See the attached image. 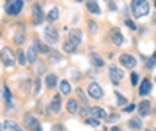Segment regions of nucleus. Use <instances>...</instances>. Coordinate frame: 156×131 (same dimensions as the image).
<instances>
[{"label":"nucleus","instance_id":"nucleus-5","mask_svg":"<svg viewBox=\"0 0 156 131\" xmlns=\"http://www.w3.org/2000/svg\"><path fill=\"white\" fill-rule=\"evenodd\" d=\"M110 80L114 81V83H119V81L124 78V73H122V69H119V67H110Z\"/></svg>","mask_w":156,"mask_h":131},{"label":"nucleus","instance_id":"nucleus-36","mask_svg":"<svg viewBox=\"0 0 156 131\" xmlns=\"http://www.w3.org/2000/svg\"><path fill=\"white\" fill-rule=\"evenodd\" d=\"M154 23H156V18H154Z\"/></svg>","mask_w":156,"mask_h":131},{"label":"nucleus","instance_id":"nucleus-21","mask_svg":"<svg viewBox=\"0 0 156 131\" xmlns=\"http://www.w3.org/2000/svg\"><path fill=\"white\" fill-rule=\"evenodd\" d=\"M151 105H149V101H144V103H140V106H138V110H140V115H147L149 113V108Z\"/></svg>","mask_w":156,"mask_h":131},{"label":"nucleus","instance_id":"nucleus-14","mask_svg":"<svg viewBox=\"0 0 156 131\" xmlns=\"http://www.w3.org/2000/svg\"><path fill=\"white\" fill-rule=\"evenodd\" d=\"M41 21H43V9H41L39 4H36V5H34V23L39 25Z\"/></svg>","mask_w":156,"mask_h":131},{"label":"nucleus","instance_id":"nucleus-12","mask_svg":"<svg viewBox=\"0 0 156 131\" xmlns=\"http://www.w3.org/2000/svg\"><path fill=\"white\" fill-rule=\"evenodd\" d=\"M69 41L71 43H75V44H80L82 43V32L76 30V29H73V30H69Z\"/></svg>","mask_w":156,"mask_h":131},{"label":"nucleus","instance_id":"nucleus-2","mask_svg":"<svg viewBox=\"0 0 156 131\" xmlns=\"http://www.w3.org/2000/svg\"><path fill=\"white\" fill-rule=\"evenodd\" d=\"M43 36H44V41H46V43H50V44H55V43L58 41V32L55 30V27H53V25L44 27Z\"/></svg>","mask_w":156,"mask_h":131},{"label":"nucleus","instance_id":"nucleus-24","mask_svg":"<svg viewBox=\"0 0 156 131\" xmlns=\"http://www.w3.org/2000/svg\"><path fill=\"white\" fill-rule=\"evenodd\" d=\"M58 18V9L57 7H53V9L48 12V21H55Z\"/></svg>","mask_w":156,"mask_h":131},{"label":"nucleus","instance_id":"nucleus-15","mask_svg":"<svg viewBox=\"0 0 156 131\" xmlns=\"http://www.w3.org/2000/svg\"><path fill=\"white\" fill-rule=\"evenodd\" d=\"M51 112L53 113H58L60 112V96H55L53 101H51Z\"/></svg>","mask_w":156,"mask_h":131},{"label":"nucleus","instance_id":"nucleus-22","mask_svg":"<svg viewBox=\"0 0 156 131\" xmlns=\"http://www.w3.org/2000/svg\"><path fill=\"white\" fill-rule=\"evenodd\" d=\"M60 91H62V94H69L71 92V83L68 80L60 81Z\"/></svg>","mask_w":156,"mask_h":131},{"label":"nucleus","instance_id":"nucleus-28","mask_svg":"<svg viewBox=\"0 0 156 131\" xmlns=\"http://www.w3.org/2000/svg\"><path fill=\"white\" fill-rule=\"evenodd\" d=\"M34 44H36V46H37V50L41 51V53H48V48H46V46H44V44H41V43H39V41H34Z\"/></svg>","mask_w":156,"mask_h":131},{"label":"nucleus","instance_id":"nucleus-17","mask_svg":"<svg viewBox=\"0 0 156 131\" xmlns=\"http://www.w3.org/2000/svg\"><path fill=\"white\" fill-rule=\"evenodd\" d=\"M85 5H87V9L92 14H99V5H98L96 2H85Z\"/></svg>","mask_w":156,"mask_h":131},{"label":"nucleus","instance_id":"nucleus-10","mask_svg":"<svg viewBox=\"0 0 156 131\" xmlns=\"http://www.w3.org/2000/svg\"><path fill=\"white\" fill-rule=\"evenodd\" d=\"M89 113L92 115V119H105L107 117V112L103 110V108H96V106H92L89 110Z\"/></svg>","mask_w":156,"mask_h":131},{"label":"nucleus","instance_id":"nucleus-18","mask_svg":"<svg viewBox=\"0 0 156 131\" xmlns=\"http://www.w3.org/2000/svg\"><path fill=\"white\" fill-rule=\"evenodd\" d=\"M76 44H75V43H71V41H66V44H64V51H68V53H75V51H76Z\"/></svg>","mask_w":156,"mask_h":131},{"label":"nucleus","instance_id":"nucleus-32","mask_svg":"<svg viewBox=\"0 0 156 131\" xmlns=\"http://www.w3.org/2000/svg\"><path fill=\"white\" fill-rule=\"evenodd\" d=\"M126 25L129 27V29H133V30H135V25H133V21H131V20H126Z\"/></svg>","mask_w":156,"mask_h":131},{"label":"nucleus","instance_id":"nucleus-29","mask_svg":"<svg viewBox=\"0 0 156 131\" xmlns=\"http://www.w3.org/2000/svg\"><path fill=\"white\" fill-rule=\"evenodd\" d=\"M85 122H87L89 126H99V121H98V119H92V117H87Z\"/></svg>","mask_w":156,"mask_h":131},{"label":"nucleus","instance_id":"nucleus-20","mask_svg":"<svg viewBox=\"0 0 156 131\" xmlns=\"http://www.w3.org/2000/svg\"><path fill=\"white\" fill-rule=\"evenodd\" d=\"M66 106H68L69 113H76V112H78V105H76V101H75V99H69Z\"/></svg>","mask_w":156,"mask_h":131},{"label":"nucleus","instance_id":"nucleus-13","mask_svg":"<svg viewBox=\"0 0 156 131\" xmlns=\"http://www.w3.org/2000/svg\"><path fill=\"white\" fill-rule=\"evenodd\" d=\"M149 92H151V81L146 78V80H142V83H140V91H138V94H140V96H147Z\"/></svg>","mask_w":156,"mask_h":131},{"label":"nucleus","instance_id":"nucleus-8","mask_svg":"<svg viewBox=\"0 0 156 131\" xmlns=\"http://www.w3.org/2000/svg\"><path fill=\"white\" fill-rule=\"evenodd\" d=\"M37 126H39L37 119H36L34 115H25V128H27V129H36L37 131L39 129Z\"/></svg>","mask_w":156,"mask_h":131},{"label":"nucleus","instance_id":"nucleus-11","mask_svg":"<svg viewBox=\"0 0 156 131\" xmlns=\"http://www.w3.org/2000/svg\"><path fill=\"white\" fill-rule=\"evenodd\" d=\"M112 43H114L115 46H121V44L124 43V39H122V34H121V30H119V29H114V30H112Z\"/></svg>","mask_w":156,"mask_h":131},{"label":"nucleus","instance_id":"nucleus-37","mask_svg":"<svg viewBox=\"0 0 156 131\" xmlns=\"http://www.w3.org/2000/svg\"><path fill=\"white\" fill-rule=\"evenodd\" d=\"M146 131H151V129H146Z\"/></svg>","mask_w":156,"mask_h":131},{"label":"nucleus","instance_id":"nucleus-30","mask_svg":"<svg viewBox=\"0 0 156 131\" xmlns=\"http://www.w3.org/2000/svg\"><path fill=\"white\" fill-rule=\"evenodd\" d=\"M131 83H133V85H136V83H138V74H136V73H133V74H131Z\"/></svg>","mask_w":156,"mask_h":131},{"label":"nucleus","instance_id":"nucleus-6","mask_svg":"<svg viewBox=\"0 0 156 131\" xmlns=\"http://www.w3.org/2000/svg\"><path fill=\"white\" fill-rule=\"evenodd\" d=\"M121 64H122L124 67H129V69H133V67L136 66V60H135V57H131V55L124 53V55H121Z\"/></svg>","mask_w":156,"mask_h":131},{"label":"nucleus","instance_id":"nucleus-1","mask_svg":"<svg viewBox=\"0 0 156 131\" xmlns=\"http://www.w3.org/2000/svg\"><path fill=\"white\" fill-rule=\"evenodd\" d=\"M131 5H133V12H135L136 18H142V16H146L149 12V4L146 0H135Z\"/></svg>","mask_w":156,"mask_h":131},{"label":"nucleus","instance_id":"nucleus-26","mask_svg":"<svg viewBox=\"0 0 156 131\" xmlns=\"http://www.w3.org/2000/svg\"><path fill=\"white\" fill-rule=\"evenodd\" d=\"M4 128H9L11 131H21V128H20V126H16V122H14V121H9L5 126H4Z\"/></svg>","mask_w":156,"mask_h":131},{"label":"nucleus","instance_id":"nucleus-27","mask_svg":"<svg viewBox=\"0 0 156 131\" xmlns=\"http://www.w3.org/2000/svg\"><path fill=\"white\" fill-rule=\"evenodd\" d=\"M140 126H142V122L138 121V119H131L129 121V128L131 129H140Z\"/></svg>","mask_w":156,"mask_h":131},{"label":"nucleus","instance_id":"nucleus-4","mask_svg":"<svg viewBox=\"0 0 156 131\" xmlns=\"http://www.w3.org/2000/svg\"><path fill=\"white\" fill-rule=\"evenodd\" d=\"M87 92H89L90 98H96V99H101V98H103V89H101L98 83H90L89 89H87Z\"/></svg>","mask_w":156,"mask_h":131},{"label":"nucleus","instance_id":"nucleus-16","mask_svg":"<svg viewBox=\"0 0 156 131\" xmlns=\"http://www.w3.org/2000/svg\"><path fill=\"white\" fill-rule=\"evenodd\" d=\"M55 85H57V76H55V74H48V76H46V87H48V89H53Z\"/></svg>","mask_w":156,"mask_h":131},{"label":"nucleus","instance_id":"nucleus-35","mask_svg":"<svg viewBox=\"0 0 156 131\" xmlns=\"http://www.w3.org/2000/svg\"><path fill=\"white\" fill-rule=\"evenodd\" d=\"M154 7H156V2H154Z\"/></svg>","mask_w":156,"mask_h":131},{"label":"nucleus","instance_id":"nucleus-38","mask_svg":"<svg viewBox=\"0 0 156 131\" xmlns=\"http://www.w3.org/2000/svg\"><path fill=\"white\" fill-rule=\"evenodd\" d=\"M37 131H41V129H37Z\"/></svg>","mask_w":156,"mask_h":131},{"label":"nucleus","instance_id":"nucleus-33","mask_svg":"<svg viewBox=\"0 0 156 131\" xmlns=\"http://www.w3.org/2000/svg\"><path fill=\"white\" fill-rule=\"evenodd\" d=\"M135 110V105H128L126 106V112H133Z\"/></svg>","mask_w":156,"mask_h":131},{"label":"nucleus","instance_id":"nucleus-19","mask_svg":"<svg viewBox=\"0 0 156 131\" xmlns=\"http://www.w3.org/2000/svg\"><path fill=\"white\" fill-rule=\"evenodd\" d=\"M4 99L7 101V105L9 106H12V96H11V91L7 85H4Z\"/></svg>","mask_w":156,"mask_h":131},{"label":"nucleus","instance_id":"nucleus-23","mask_svg":"<svg viewBox=\"0 0 156 131\" xmlns=\"http://www.w3.org/2000/svg\"><path fill=\"white\" fill-rule=\"evenodd\" d=\"M90 60H92V64H94L96 67H101V66H103V59H101V57H98L96 53H92V55H90Z\"/></svg>","mask_w":156,"mask_h":131},{"label":"nucleus","instance_id":"nucleus-9","mask_svg":"<svg viewBox=\"0 0 156 131\" xmlns=\"http://www.w3.org/2000/svg\"><path fill=\"white\" fill-rule=\"evenodd\" d=\"M37 51H39V50H37V46H36V44H32L29 50H27V62H29V64H34V62H36Z\"/></svg>","mask_w":156,"mask_h":131},{"label":"nucleus","instance_id":"nucleus-31","mask_svg":"<svg viewBox=\"0 0 156 131\" xmlns=\"http://www.w3.org/2000/svg\"><path fill=\"white\" fill-rule=\"evenodd\" d=\"M115 94H117V101H119V105H126V101H124V98H122V96H121L119 92H115Z\"/></svg>","mask_w":156,"mask_h":131},{"label":"nucleus","instance_id":"nucleus-7","mask_svg":"<svg viewBox=\"0 0 156 131\" xmlns=\"http://www.w3.org/2000/svg\"><path fill=\"white\" fill-rule=\"evenodd\" d=\"M21 7H23V2H21V0H14V2H11V4H9V9H7V12H9V14H12V16H16L20 11H21Z\"/></svg>","mask_w":156,"mask_h":131},{"label":"nucleus","instance_id":"nucleus-3","mask_svg":"<svg viewBox=\"0 0 156 131\" xmlns=\"http://www.w3.org/2000/svg\"><path fill=\"white\" fill-rule=\"evenodd\" d=\"M2 64L5 67H9V66L14 64V55H12V51L9 48H2Z\"/></svg>","mask_w":156,"mask_h":131},{"label":"nucleus","instance_id":"nucleus-34","mask_svg":"<svg viewBox=\"0 0 156 131\" xmlns=\"http://www.w3.org/2000/svg\"><path fill=\"white\" fill-rule=\"evenodd\" d=\"M112 131H122L121 128H112Z\"/></svg>","mask_w":156,"mask_h":131},{"label":"nucleus","instance_id":"nucleus-25","mask_svg":"<svg viewBox=\"0 0 156 131\" xmlns=\"http://www.w3.org/2000/svg\"><path fill=\"white\" fill-rule=\"evenodd\" d=\"M23 36H25V34H23V27H20L18 34H16V36H14V41H16V43H18V44H21V43H23V39H25V37H23Z\"/></svg>","mask_w":156,"mask_h":131}]
</instances>
